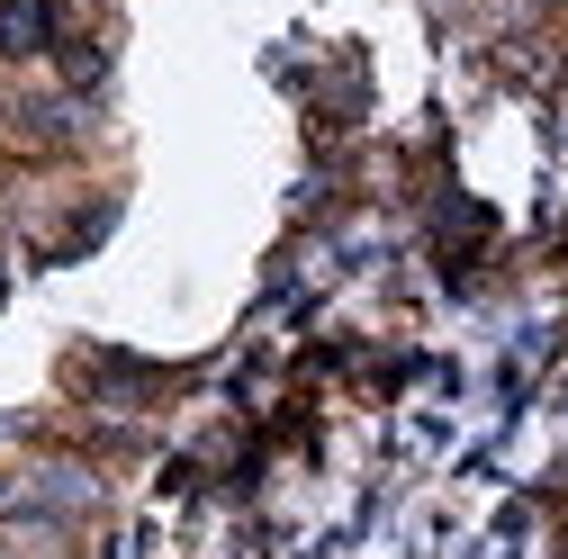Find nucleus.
I'll list each match as a JSON object with an SVG mask.
<instances>
[{
  "mask_svg": "<svg viewBox=\"0 0 568 559\" xmlns=\"http://www.w3.org/2000/svg\"><path fill=\"white\" fill-rule=\"evenodd\" d=\"M91 497H100V478H91V469H73V460L28 469V506H45V515H82Z\"/></svg>",
  "mask_w": 568,
  "mask_h": 559,
  "instance_id": "f257e3e1",
  "label": "nucleus"
},
{
  "mask_svg": "<svg viewBox=\"0 0 568 559\" xmlns=\"http://www.w3.org/2000/svg\"><path fill=\"white\" fill-rule=\"evenodd\" d=\"M54 37V0H0V54L10 63H37Z\"/></svg>",
  "mask_w": 568,
  "mask_h": 559,
  "instance_id": "f03ea898",
  "label": "nucleus"
},
{
  "mask_svg": "<svg viewBox=\"0 0 568 559\" xmlns=\"http://www.w3.org/2000/svg\"><path fill=\"white\" fill-rule=\"evenodd\" d=\"M28 126L45 135V145H82V135H73V126H82V109H63V100H45V109H28Z\"/></svg>",
  "mask_w": 568,
  "mask_h": 559,
  "instance_id": "7ed1b4c3",
  "label": "nucleus"
},
{
  "mask_svg": "<svg viewBox=\"0 0 568 559\" xmlns=\"http://www.w3.org/2000/svg\"><path fill=\"white\" fill-rule=\"evenodd\" d=\"M0 280H10V271H0Z\"/></svg>",
  "mask_w": 568,
  "mask_h": 559,
  "instance_id": "20e7f679",
  "label": "nucleus"
}]
</instances>
